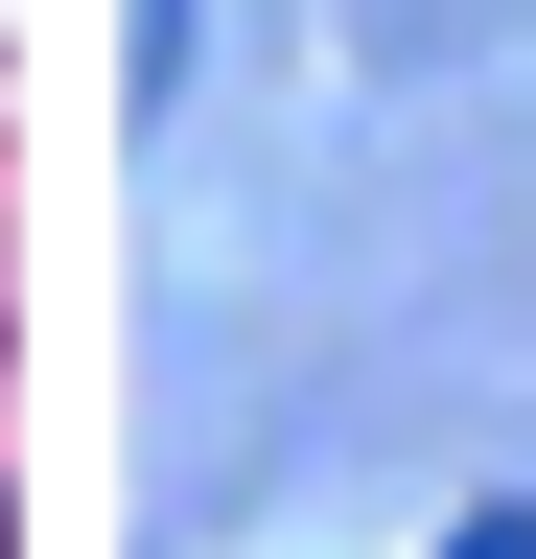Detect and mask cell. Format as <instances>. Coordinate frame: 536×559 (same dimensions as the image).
<instances>
[{"label":"cell","mask_w":536,"mask_h":559,"mask_svg":"<svg viewBox=\"0 0 536 559\" xmlns=\"http://www.w3.org/2000/svg\"><path fill=\"white\" fill-rule=\"evenodd\" d=\"M490 24H513V0H373V70H466Z\"/></svg>","instance_id":"1"}]
</instances>
